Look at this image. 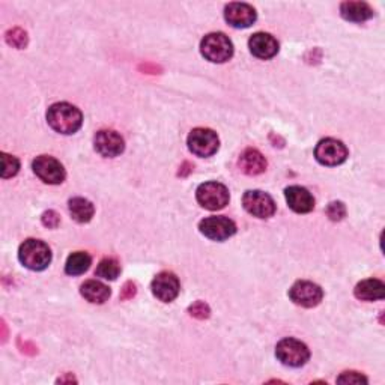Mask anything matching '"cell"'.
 <instances>
[{
    "instance_id": "cell-2",
    "label": "cell",
    "mask_w": 385,
    "mask_h": 385,
    "mask_svg": "<svg viewBox=\"0 0 385 385\" xmlns=\"http://www.w3.org/2000/svg\"><path fill=\"white\" fill-rule=\"evenodd\" d=\"M20 262L32 271H43L51 262V252L48 245L39 240H27L20 245Z\"/></svg>"
},
{
    "instance_id": "cell-4",
    "label": "cell",
    "mask_w": 385,
    "mask_h": 385,
    "mask_svg": "<svg viewBox=\"0 0 385 385\" xmlns=\"http://www.w3.org/2000/svg\"><path fill=\"white\" fill-rule=\"evenodd\" d=\"M277 359L289 367H301L304 366L309 359L310 352L304 343L297 339H283L277 343L276 348Z\"/></svg>"
},
{
    "instance_id": "cell-26",
    "label": "cell",
    "mask_w": 385,
    "mask_h": 385,
    "mask_svg": "<svg viewBox=\"0 0 385 385\" xmlns=\"http://www.w3.org/2000/svg\"><path fill=\"white\" fill-rule=\"evenodd\" d=\"M327 215L329 217V220H333V222H340V220H343V217L346 215L345 205L342 202H332L327 208Z\"/></svg>"
},
{
    "instance_id": "cell-14",
    "label": "cell",
    "mask_w": 385,
    "mask_h": 385,
    "mask_svg": "<svg viewBox=\"0 0 385 385\" xmlns=\"http://www.w3.org/2000/svg\"><path fill=\"white\" fill-rule=\"evenodd\" d=\"M256 17L257 16H256L255 8L247 4L233 2V4H229L225 9L226 21L232 27H237V29H245V27H250L256 21Z\"/></svg>"
},
{
    "instance_id": "cell-10",
    "label": "cell",
    "mask_w": 385,
    "mask_h": 385,
    "mask_svg": "<svg viewBox=\"0 0 385 385\" xmlns=\"http://www.w3.org/2000/svg\"><path fill=\"white\" fill-rule=\"evenodd\" d=\"M199 230L212 241H225L235 235L237 225L227 217H208L199 223Z\"/></svg>"
},
{
    "instance_id": "cell-20",
    "label": "cell",
    "mask_w": 385,
    "mask_h": 385,
    "mask_svg": "<svg viewBox=\"0 0 385 385\" xmlns=\"http://www.w3.org/2000/svg\"><path fill=\"white\" fill-rule=\"evenodd\" d=\"M81 295L85 297L92 304H104V302L110 298V289L104 283L98 280H88L81 284L80 289Z\"/></svg>"
},
{
    "instance_id": "cell-28",
    "label": "cell",
    "mask_w": 385,
    "mask_h": 385,
    "mask_svg": "<svg viewBox=\"0 0 385 385\" xmlns=\"http://www.w3.org/2000/svg\"><path fill=\"white\" fill-rule=\"evenodd\" d=\"M190 314L195 316V318H197V319H205L210 316V307L206 306L205 302L197 301L190 307Z\"/></svg>"
},
{
    "instance_id": "cell-25",
    "label": "cell",
    "mask_w": 385,
    "mask_h": 385,
    "mask_svg": "<svg viewBox=\"0 0 385 385\" xmlns=\"http://www.w3.org/2000/svg\"><path fill=\"white\" fill-rule=\"evenodd\" d=\"M6 41H8V44L12 46V47L23 48L27 44V35H26L24 31L16 27V29H12V31H9L6 34Z\"/></svg>"
},
{
    "instance_id": "cell-30",
    "label": "cell",
    "mask_w": 385,
    "mask_h": 385,
    "mask_svg": "<svg viewBox=\"0 0 385 385\" xmlns=\"http://www.w3.org/2000/svg\"><path fill=\"white\" fill-rule=\"evenodd\" d=\"M135 295V286H134V283H131V282H128L125 286H123V289H122V299H130V298H133Z\"/></svg>"
},
{
    "instance_id": "cell-22",
    "label": "cell",
    "mask_w": 385,
    "mask_h": 385,
    "mask_svg": "<svg viewBox=\"0 0 385 385\" xmlns=\"http://www.w3.org/2000/svg\"><path fill=\"white\" fill-rule=\"evenodd\" d=\"M92 259L88 253L85 252H76L70 257H68L65 264V272L70 274V276H80L89 270Z\"/></svg>"
},
{
    "instance_id": "cell-12",
    "label": "cell",
    "mask_w": 385,
    "mask_h": 385,
    "mask_svg": "<svg viewBox=\"0 0 385 385\" xmlns=\"http://www.w3.org/2000/svg\"><path fill=\"white\" fill-rule=\"evenodd\" d=\"M95 150L103 157L113 158L123 153L125 142H123L122 135L113 130H101L96 133L93 139Z\"/></svg>"
},
{
    "instance_id": "cell-15",
    "label": "cell",
    "mask_w": 385,
    "mask_h": 385,
    "mask_svg": "<svg viewBox=\"0 0 385 385\" xmlns=\"http://www.w3.org/2000/svg\"><path fill=\"white\" fill-rule=\"evenodd\" d=\"M284 196L289 208L298 214H307L314 208V199L309 192V190H306L304 187L298 185L287 187L284 190Z\"/></svg>"
},
{
    "instance_id": "cell-29",
    "label": "cell",
    "mask_w": 385,
    "mask_h": 385,
    "mask_svg": "<svg viewBox=\"0 0 385 385\" xmlns=\"http://www.w3.org/2000/svg\"><path fill=\"white\" fill-rule=\"evenodd\" d=\"M59 222H61V218L54 211H47L43 214V223H44V226H47L50 229L58 227Z\"/></svg>"
},
{
    "instance_id": "cell-9",
    "label": "cell",
    "mask_w": 385,
    "mask_h": 385,
    "mask_svg": "<svg viewBox=\"0 0 385 385\" xmlns=\"http://www.w3.org/2000/svg\"><path fill=\"white\" fill-rule=\"evenodd\" d=\"M314 157L324 166H339L348 158V149L340 140L324 139L314 149Z\"/></svg>"
},
{
    "instance_id": "cell-27",
    "label": "cell",
    "mask_w": 385,
    "mask_h": 385,
    "mask_svg": "<svg viewBox=\"0 0 385 385\" xmlns=\"http://www.w3.org/2000/svg\"><path fill=\"white\" fill-rule=\"evenodd\" d=\"M337 382H340V384H366L367 378L359 372H345L337 378Z\"/></svg>"
},
{
    "instance_id": "cell-24",
    "label": "cell",
    "mask_w": 385,
    "mask_h": 385,
    "mask_svg": "<svg viewBox=\"0 0 385 385\" xmlns=\"http://www.w3.org/2000/svg\"><path fill=\"white\" fill-rule=\"evenodd\" d=\"M2 178H12L16 176L20 170V161L14 157V155H9V154H2Z\"/></svg>"
},
{
    "instance_id": "cell-11",
    "label": "cell",
    "mask_w": 385,
    "mask_h": 385,
    "mask_svg": "<svg viewBox=\"0 0 385 385\" xmlns=\"http://www.w3.org/2000/svg\"><path fill=\"white\" fill-rule=\"evenodd\" d=\"M289 297L301 307H316L322 301L324 292L322 289L312 282L299 280L291 289H289Z\"/></svg>"
},
{
    "instance_id": "cell-17",
    "label": "cell",
    "mask_w": 385,
    "mask_h": 385,
    "mask_svg": "<svg viewBox=\"0 0 385 385\" xmlns=\"http://www.w3.org/2000/svg\"><path fill=\"white\" fill-rule=\"evenodd\" d=\"M240 169L245 175H260L267 169V160L257 149H245L240 157Z\"/></svg>"
},
{
    "instance_id": "cell-3",
    "label": "cell",
    "mask_w": 385,
    "mask_h": 385,
    "mask_svg": "<svg viewBox=\"0 0 385 385\" xmlns=\"http://www.w3.org/2000/svg\"><path fill=\"white\" fill-rule=\"evenodd\" d=\"M200 51L206 61L214 63H225L232 58L233 44L225 34H210L202 39Z\"/></svg>"
},
{
    "instance_id": "cell-18",
    "label": "cell",
    "mask_w": 385,
    "mask_h": 385,
    "mask_svg": "<svg viewBox=\"0 0 385 385\" xmlns=\"http://www.w3.org/2000/svg\"><path fill=\"white\" fill-rule=\"evenodd\" d=\"M342 17L352 23H363L374 17V9L366 2H343L340 5Z\"/></svg>"
},
{
    "instance_id": "cell-7",
    "label": "cell",
    "mask_w": 385,
    "mask_h": 385,
    "mask_svg": "<svg viewBox=\"0 0 385 385\" xmlns=\"http://www.w3.org/2000/svg\"><path fill=\"white\" fill-rule=\"evenodd\" d=\"M242 205L247 212L257 218H270L276 212V203L272 197L259 190L247 191L242 197Z\"/></svg>"
},
{
    "instance_id": "cell-23",
    "label": "cell",
    "mask_w": 385,
    "mask_h": 385,
    "mask_svg": "<svg viewBox=\"0 0 385 385\" xmlns=\"http://www.w3.org/2000/svg\"><path fill=\"white\" fill-rule=\"evenodd\" d=\"M95 274L104 280H116L120 274V265L116 259L106 257L96 267Z\"/></svg>"
},
{
    "instance_id": "cell-6",
    "label": "cell",
    "mask_w": 385,
    "mask_h": 385,
    "mask_svg": "<svg viewBox=\"0 0 385 385\" xmlns=\"http://www.w3.org/2000/svg\"><path fill=\"white\" fill-rule=\"evenodd\" d=\"M220 146L218 135L210 128H196L188 135V149L197 157H211Z\"/></svg>"
},
{
    "instance_id": "cell-16",
    "label": "cell",
    "mask_w": 385,
    "mask_h": 385,
    "mask_svg": "<svg viewBox=\"0 0 385 385\" xmlns=\"http://www.w3.org/2000/svg\"><path fill=\"white\" fill-rule=\"evenodd\" d=\"M250 51L253 53V56L259 59H271L277 54L279 51V43L277 39L270 34L257 32L255 34L250 41H249Z\"/></svg>"
},
{
    "instance_id": "cell-1",
    "label": "cell",
    "mask_w": 385,
    "mask_h": 385,
    "mask_svg": "<svg viewBox=\"0 0 385 385\" xmlns=\"http://www.w3.org/2000/svg\"><path fill=\"white\" fill-rule=\"evenodd\" d=\"M48 125L61 134H74L83 123V115L76 106L68 103H56L50 106L47 112Z\"/></svg>"
},
{
    "instance_id": "cell-5",
    "label": "cell",
    "mask_w": 385,
    "mask_h": 385,
    "mask_svg": "<svg viewBox=\"0 0 385 385\" xmlns=\"http://www.w3.org/2000/svg\"><path fill=\"white\" fill-rule=\"evenodd\" d=\"M196 197L200 206L210 211L223 210L230 199L229 190L220 183H205L199 185Z\"/></svg>"
},
{
    "instance_id": "cell-21",
    "label": "cell",
    "mask_w": 385,
    "mask_h": 385,
    "mask_svg": "<svg viewBox=\"0 0 385 385\" xmlns=\"http://www.w3.org/2000/svg\"><path fill=\"white\" fill-rule=\"evenodd\" d=\"M68 206H70V212H71L73 218L78 223L91 222L92 217H93V212H95L93 205L85 197H74L70 200Z\"/></svg>"
},
{
    "instance_id": "cell-19",
    "label": "cell",
    "mask_w": 385,
    "mask_h": 385,
    "mask_svg": "<svg viewBox=\"0 0 385 385\" xmlns=\"http://www.w3.org/2000/svg\"><path fill=\"white\" fill-rule=\"evenodd\" d=\"M354 294L361 301H376L385 297V286L381 280L367 279L355 286Z\"/></svg>"
},
{
    "instance_id": "cell-8",
    "label": "cell",
    "mask_w": 385,
    "mask_h": 385,
    "mask_svg": "<svg viewBox=\"0 0 385 385\" xmlns=\"http://www.w3.org/2000/svg\"><path fill=\"white\" fill-rule=\"evenodd\" d=\"M34 172L46 184L58 185L65 181V169L56 158L50 155H39L34 161Z\"/></svg>"
},
{
    "instance_id": "cell-13",
    "label": "cell",
    "mask_w": 385,
    "mask_h": 385,
    "mask_svg": "<svg viewBox=\"0 0 385 385\" xmlns=\"http://www.w3.org/2000/svg\"><path fill=\"white\" fill-rule=\"evenodd\" d=\"M150 289H153V294L160 301L170 302L180 294L181 284L173 272L163 271L157 274L155 279L153 280V284H150Z\"/></svg>"
}]
</instances>
